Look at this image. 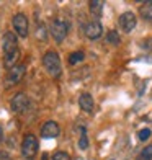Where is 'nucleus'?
<instances>
[{
    "label": "nucleus",
    "instance_id": "obj_1",
    "mask_svg": "<svg viewBox=\"0 0 152 160\" xmlns=\"http://www.w3.org/2000/svg\"><path fill=\"white\" fill-rule=\"evenodd\" d=\"M2 49H3V67L10 70L15 65H18L17 62L20 59V48L17 34H13L12 31L5 33L2 39Z\"/></svg>",
    "mask_w": 152,
    "mask_h": 160
},
{
    "label": "nucleus",
    "instance_id": "obj_2",
    "mask_svg": "<svg viewBox=\"0 0 152 160\" xmlns=\"http://www.w3.org/2000/svg\"><path fill=\"white\" fill-rule=\"evenodd\" d=\"M43 65L48 70V74L53 78H59L62 74V64H61V57L56 51H48L43 56Z\"/></svg>",
    "mask_w": 152,
    "mask_h": 160
},
{
    "label": "nucleus",
    "instance_id": "obj_3",
    "mask_svg": "<svg viewBox=\"0 0 152 160\" xmlns=\"http://www.w3.org/2000/svg\"><path fill=\"white\" fill-rule=\"evenodd\" d=\"M69 33V25L62 20H53L49 25V34L53 36L56 42H62Z\"/></svg>",
    "mask_w": 152,
    "mask_h": 160
},
{
    "label": "nucleus",
    "instance_id": "obj_4",
    "mask_svg": "<svg viewBox=\"0 0 152 160\" xmlns=\"http://www.w3.org/2000/svg\"><path fill=\"white\" fill-rule=\"evenodd\" d=\"M21 154L25 158H34L38 154V139L34 134H26L21 142Z\"/></svg>",
    "mask_w": 152,
    "mask_h": 160
},
{
    "label": "nucleus",
    "instance_id": "obj_5",
    "mask_svg": "<svg viewBox=\"0 0 152 160\" xmlns=\"http://www.w3.org/2000/svg\"><path fill=\"white\" fill-rule=\"evenodd\" d=\"M12 25L13 30H15V34L20 36V38H28V31H30V23H28V17L25 13H17L12 18Z\"/></svg>",
    "mask_w": 152,
    "mask_h": 160
},
{
    "label": "nucleus",
    "instance_id": "obj_6",
    "mask_svg": "<svg viewBox=\"0 0 152 160\" xmlns=\"http://www.w3.org/2000/svg\"><path fill=\"white\" fill-rule=\"evenodd\" d=\"M26 74V65L25 64H18L13 69L8 70V74L5 77V88H10L12 85H17L21 78Z\"/></svg>",
    "mask_w": 152,
    "mask_h": 160
},
{
    "label": "nucleus",
    "instance_id": "obj_7",
    "mask_svg": "<svg viewBox=\"0 0 152 160\" xmlns=\"http://www.w3.org/2000/svg\"><path fill=\"white\" fill-rule=\"evenodd\" d=\"M82 30H84V34H85L89 39H92V41L101 38V34H103V26H101V23H100L98 20L87 21Z\"/></svg>",
    "mask_w": 152,
    "mask_h": 160
},
{
    "label": "nucleus",
    "instance_id": "obj_8",
    "mask_svg": "<svg viewBox=\"0 0 152 160\" xmlns=\"http://www.w3.org/2000/svg\"><path fill=\"white\" fill-rule=\"evenodd\" d=\"M28 106H30V98L23 92H18L10 101V108L13 113H23Z\"/></svg>",
    "mask_w": 152,
    "mask_h": 160
},
{
    "label": "nucleus",
    "instance_id": "obj_9",
    "mask_svg": "<svg viewBox=\"0 0 152 160\" xmlns=\"http://www.w3.org/2000/svg\"><path fill=\"white\" fill-rule=\"evenodd\" d=\"M118 23H119V28L124 33H131L136 25H137V18L133 12H124V13H121L119 18H118Z\"/></svg>",
    "mask_w": 152,
    "mask_h": 160
},
{
    "label": "nucleus",
    "instance_id": "obj_10",
    "mask_svg": "<svg viewBox=\"0 0 152 160\" xmlns=\"http://www.w3.org/2000/svg\"><path fill=\"white\" fill-rule=\"evenodd\" d=\"M41 137L43 139H54L61 134V128L56 121H46L44 124L41 126Z\"/></svg>",
    "mask_w": 152,
    "mask_h": 160
},
{
    "label": "nucleus",
    "instance_id": "obj_11",
    "mask_svg": "<svg viewBox=\"0 0 152 160\" xmlns=\"http://www.w3.org/2000/svg\"><path fill=\"white\" fill-rule=\"evenodd\" d=\"M79 106L82 108V111L85 113H93V108H95V101H93V97L90 95V93H80V97H79Z\"/></svg>",
    "mask_w": 152,
    "mask_h": 160
},
{
    "label": "nucleus",
    "instance_id": "obj_12",
    "mask_svg": "<svg viewBox=\"0 0 152 160\" xmlns=\"http://www.w3.org/2000/svg\"><path fill=\"white\" fill-rule=\"evenodd\" d=\"M139 15L142 20L149 21V23H152V0H149V2H144L141 5L139 8Z\"/></svg>",
    "mask_w": 152,
    "mask_h": 160
},
{
    "label": "nucleus",
    "instance_id": "obj_13",
    "mask_svg": "<svg viewBox=\"0 0 152 160\" xmlns=\"http://www.w3.org/2000/svg\"><path fill=\"white\" fill-rule=\"evenodd\" d=\"M103 7H105V3L101 2V0H92V2L89 3L90 13L97 18H100L101 15H103Z\"/></svg>",
    "mask_w": 152,
    "mask_h": 160
},
{
    "label": "nucleus",
    "instance_id": "obj_14",
    "mask_svg": "<svg viewBox=\"0 0 152 160\" xmlns=\"http://www.w3.org/2000/svg\"><path fill=\"white\" fill-rule=\"evenodd\" d=\"M84 59H85L84 51H74V52L69 54V64H70V65H75V64H79V62H82Z\"/></svg>",
    "mask_w": 152,
    "mask_h": 160
},
{
    "label": "nucleus",
    "instance_id": "obj_15",
    "mask_svg": "<svg viewBox=\"0 0 152 160\" xmlns=\"http://www.w3.org/2000/svg\"><path fill=\"white\" fill-rule=\"evenodd\" d=\"M89 147V137H87V129L85 126H80V139H79V149L85 150Z\"/></svg>",
    "mask_w": 152,
    "mask_h": 160
},
{
    "label": "nucleus",
    "instance_id": "obj_16",
    "mask_svg": "<svg viewBox=\"0 0 152 160\" xmlns=\"http://www.w3.org/2000/svg\"><path fill=\"white\" fill-rule=\"evenodd\" d=\"M136 160H152V144H149L147 147H144L139 155L136 157Z\"/></svg>",
    "mask_w": 152,
    "mask_h": 160
},
{
    "label": "nucleus",
    "instance_id": "obj_17",
    "mask_svg": "<svg viewBox=\"0 0 152 160\" xmlns=\"http://www.w3.org/2000/svg\"><path fill=\"white\" fill-rule=\"evenodd\" d=\"M106 41L110 42V44H113V46H118L119 42H121V38H119L118 31H114V30L108 31V33H106Z\"/></svg>",
    "mask_w": 152,
    "mask_h": 160
},
{
    "label": "nucleus",
    "instance_id": "obj_18",
    "mask_svg": "<svg viewBox=\"0 0 152 160\" xmlns=\"http://www.w3.org/2000/svg\"><path fill=\"white\" fill-rule=\"evenodd\" d=\"M150 136H152V131L149 128H144V129H141L139 132H137V137H139V141H142V142L147 141Z\"/></svg>",
    "mask_w": 152,
    "mask_h": 160
},
{
    "label": "nucleus",
    "instance_id": "obj_19",
    "mask_svg": "<svg viewBox=\"0 0 152 160\" xmlns=\"http://www.w3.org/2000/svg\"><path fill=\"white\" fill-rule=\"evenodd\" d=\"M51 160H72L69 157V154H66V152H62V150H57L56 154H53V158Z\"/></svg>",
    "mask_w": 152,
    "mask_h": 160
},
{
    "label": "nucleus",
    "instance_id": "obj_20",
    "mask_svg": "<svg viewBox=\"0 0 152 160\" xmlns=\"http://www.w3.org/2000/svg\"><path fill=\"white\" fill-rule=\"evenodd\" d=\"M36 33H38V39L46 41V38H48V36H46V28L43 25H41V28H38V31H36Z\"/></svg>",
    "mask_w": 152,
    "mask_h": 160
},
{
    "label": "nucleus",
    "instance_id": "obj_21",
    "mask_svg": "<svg viewBox=\"0 0 152 160\" xmlns=\"http://www.w3.org/2000/svg\"><path fill=\"white\" fill-rule=\"evenodd\" d=\"M2 139H3V129H2V126H0V142H2Z\"/></svg>",
    "mask_w": 152,
    "mask_h": 160
},
{
    "label": "nucleus",
    "instance_id": "obj_22",
    "mask_svg": "<svg viewBox=\"0 0 152 160\" xmlns=\"http://www.w3.org/2000/svg\"><path fill=\"white\" fill-rule=\"evenodd\" d=\"M144 119H146V121H152V114H147V116H144Z\"/></svg>",
    "mask_w": 152,
    "mask_h": 160
}]
</instances>
